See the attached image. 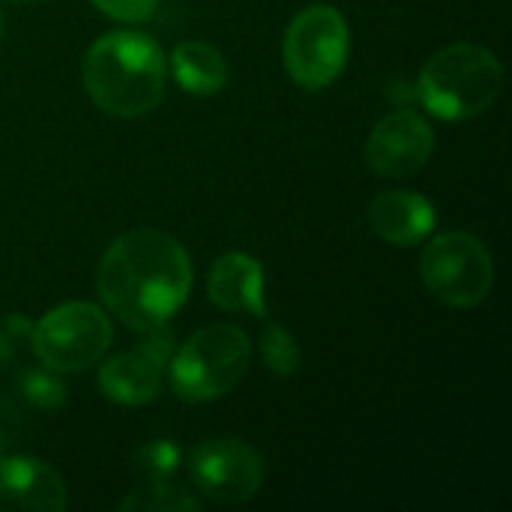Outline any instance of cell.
Listing matches in <instances>:
<instances>
[{"mask_svg":"<svg viewBox=\"0 0 512 512\" xmlns=\"http://www.w3.org/2000/svg\"><path fill=\"white\" fill-rule=\"evenodd\" d=\"M15 3H36V0H15Z\"/></svg>","mask_w":512,"mask_h":512,"instance_id":"23","label":"cell"},{"mask_svg":"<svg viewBox=\"0 0 512 512\" xmlns=\"http://www.w3.org/2000/svg\"><path fill=\"white\" fill-rule=\"evenodd\" d=\"M189 474L204 498L225 507L252 501L264 486L261 456L237 438H213L198 444L189 456Z\"/></svg>","mask_w":512,"mask_h":512,"instance_id":"8","label":"cell"},{"mask_svg":"<svg viewBox=\"0 0 512 512\" xmlns=\"http://www.w3.org/2000/svg\"><path fill=\"white\" fill-rule=\"evenodd\" d=\"M201 507L186 489L171 486L168 480H147L138 492L120 501V512H195Z\"/></svg>","mask_w":512,"mask_h":512,"instance_id":"15","label":"cell"},{"mask_svg":"<svg viewBox=\"0 0 512 512\" xmlns=\"http://www.w3.org/2000/svg\"><path fill=\"white\" fill-rule=\"evenodd\" d=\"M438 213L432 201L420 192L393 189L375 195L369 204V225L372 231L393 246H417L435 231Z\"/></svg>","mask_w":512,"mask_h":512,"instance_id":"12","label":"cell"},{"mask_svg":"<svg viewBox=\"0 0 512 512\" xmlns=\"http://www.w3.org/2000/svg\"><path fill=\"white\" fill-rule=\"evenodd\" d=\"M90 99L114 117H141L165 96L168 63L147 33L114 30L96 39L81 66Z\"/></svg>","mask_w":512,"mask_h":512,"instance_id":"2","label":"cell"},{"mask_svg":"<svg viewBox=\"0 0 512 512\" xmlns=\"http://www.w3.org/2000/svg\"><path fill=\"white\" fill-rule=\"evenodd\" d=\"M159 0H93L99 12L117 21H147L156 12Z\"/></svg>","mask_w":512,"mask_h":512,"instance_id":"20","label":"cell"},{"mask_svg":"<svg viewBox=\"0 0 512 512\" xmlns=\"http://www.w3.org/2000/svg\"><path fill=\"white\" fill-rule=\"evenodd\" d=\"M435 153L432 126L411 108L387 114L366 138V162L378 177L399 180L417 174Z\"/></svg>","mask_w":512,"mask_h":512,"instance_id":"10","label":"cell"},{"mask_svg":"<svg viewBox=\"0 0 512 512\" xmlns=\"http://www.w3.org/2000/svg\"><path fill=\"white\" fill-rule=\"evenodd\" d=\"M111 345V321L93 303H63L42 315L30 333L36 360L60 375L96 366Z\"/></svg>","mask_w":512,"mask_h":512,"instance_id":"6","label":"cell"},{"mask_svg":"<svg viewBox=\"0 0 512 512\" xmlns=\"http://www.w3.org/2000/svg\"><path fill=\"white\" fill-rule=\"evenodd\" d=\"M174 354V336L162 327L144 333L141 345L123 351L99 366V390L117 405H147L159 399L168 360Z\"/></svg>","mask_w":512,"mask_h":512,"instance_id":"9","label":"cell"},{"mask_svg":"<svg viewBox=\"0 0 512 512\" xmlns=\"http://www.w3.org/2000/svg\"><path fill=\"white\" fill-rule=\"evenodd\" d=\"M171 72L192 96H213L228 84V60L210 42H180L171 51Z\"/></svg>","mask_w":512,"mask_h":512,"instance_id":"14","label":"cell"},{"mask_svg":"<svg viewBox=\"0 0 512 512\" xmlns=\"http://www.w3.org/2000/svg\"><path fill=\"white\" fill-rule=\"evenodd\" d=\"M63 477L42 459L3 456L0 459V512H63Z\"/></svg>","mask_w":512,"mask_h":512,"instance_id":"11","label":"cell"},{"mask_svg":"<svg viewBox=\"0 0 512 512\" xmlns=\"http://www.w3.org/2000/svg\"><path fill=\"white\" fill-rule=\"evenodd\" d=\"M33 324L21 315L0 318V369H9L18 363V354L24 345H30Z\"/></svg>","mask_w":512,"mask_h":512,"instance_id":"19","label":"cell"},{"mask_svg":"<svg viewBox=\"0 0 512 512\" xmlns=\"http://www.w3.org/2000/svg\"><path fill=\"white\" fill-rule=\"evenodd\" d=\"M0 42H3V15H0Z\"/></svg>","mask_w":512,"mask_h":512,"instance_id":"22","label":"cell"},{"mask_svg":"<svg viewBox=\"0 0 512 512\" xmlns=\"http://www.w3.org/2000/svg\"><path fill=\"white\" fill-rule=\"evenodd\" d=\"M504 90V66L495 51L456 42L435 51L417 78L420 102L441 120H471L489 111Z\"/></svg>","mask_w":512,"mask_h":512,"instance_id":"3","label":"cell"},{"mask_svg":"<svg viewBox=\"0 0 512 512\" xmlns=\"http://www.w3.org/2000/svg\"><path fill=\"white\" fill-rule=\"evenodd\" d=\"M18 390L39 411H57L66 405V384L60 381V372H54L42 363L36 369L30 366L18 375Z\"/></svg>","mask_w":512,"mask_h":512,"instance_id":"16","label":"cell"},{"mask_svg":"<svg viewBox=\"0 0 512 512\" xmlns=\"http://www.w3.org/2000/svg\"><path fill=\"white\" fill-rule=\"evenodd\" d=\"M18 414L9 402L0 399V459L6 456V450L18 441Z\"/></svg>","mask_w":512,"mask_h":512,"instance_id":"21","label":"cell"},{"mask_svg":"<svg viewBox=\"0 0 512 512\" xmlns=\"http://www.w3.org/2000/svg\"><path fill=\"white\" fill-rule=\"evenodd\" d=\"M180 468V447L171 441H150L132 456V471L144 480H168Z\"/></svg>","mask_w":512,"mask_h":512,"instance_id":"18","label":"cell"},{"mask_svg":"<svg viewBox=\"0 0 512 512\" xmlns=\"http://www.w3.org/2000/svg\"><path fill=\"white\" fill-rule=\"evenodd\" d=\"M420 276L441 303L471 309L489 297L495 285V261L474 234L447 231L423 249Z\"/></svg>","mask_w":512,"mask_h":512,"instance_id":"7","label":"cell"},{"mask_svg":"<svg viewBox=\"0 0 512 512\" xmlns=\"http://www.w3.org/2000/svg\"><path fill=\"white\" fill-rule=\"evenodd\" d=\"M351 51V33L345 15L330 3H312L303 12L294 15V21L285 30L282 42V60L291 75L306 90L330 87Z\"/></svg>","mask_w":512,"mask_h":512,"instance_id":"5","label":"cell"},{"mask_svg":"<svg viewBox=\"0 0 512 512\" xmlns=\"http://www.w3.org/2000/svg\"><path fill=\"white\" fill-rule=\"evenodd\" d=\"M207 297L225 312H246V315H255V318H267L264 267L252 255L225 252L210 267Z\"/></svg>","mask_w":512,"mask_h":512,"instance_id":"13","label":"cell"},{"mask_svg":"<svg viewBox=\"0 0 512 512\" xmlns=\"http://www.w3.org/2000/svg\"><path fill=\"white\" fill-rule=\"evenodd\" d=\"M102 303L135 333L162 327L192 291L186 249L162 231L135 228L120 234L96 270Z\"/></svg>","mask_w":512,"mask_h":512,"instance_id":"1","label":"cell"},{"mask_svg":"<svg viewBox=\"0 0 512 512\" xmlns=\"http://www.w3.org/2000/svg\"><path fill=\"white\" fill-rule=\"evenodd\" d=\"M261 354H264V366L279 378H288L300 369V348L294 336L276 321H270L261 330Z\"/></svg>","mask_w":512,"mask_h":512,"instance_id":"17","label":"cell"},{"mask_svg":"<svg viewBox=\"0 0 512 512\" xmlns=\"http://www.w3.org/2000/svg\"><path fill=\"white\" fill-rule=\"evenodd\" d=\"M252 357L249 336L234 324H207L195 330L168 360V378L186 402H216L246 375Z\"/></svg>","mask_w":512,"mask_h":512,"instance_id":"4","label":"cell"}]
</instances>
